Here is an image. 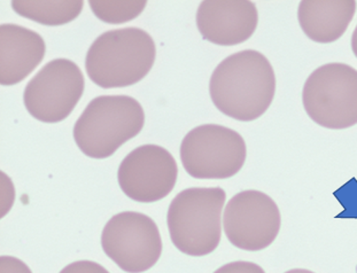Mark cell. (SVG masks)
Segmentation results:
<instances>
[{"mask_svg":"<svg viewBox=\"0 0 357 273\" xmlns=\"http://www.w3.org/2000/svg\"><path fill=\"white\" fill-rule=\"evenodd\" d=\"M356 272H357V267H356Z\"/></svg>","mask_w":357,"mask_h":273,"instance_id":"obj_21","label":"cell"},{"mask_svg":"<svg viewBox=\"0 0 357 273\" xmlns=\"http://www.w3.org/2000/svg\"><path fill=\"white\" fill-rule=\"evenodd\" d=\"M227 193L221 187H193L176 195L167 214L172 244L190 256H206L218 247Z\"/></svg>","mask_w":357,"mask_h":273,"instance_id":"obj_4","label":"cell"},{"mask_svg":"<svg viewBox=\"0 0 357 273\" xmlns=\"http://www.w3.org/2000/svg\"><path fill=\"white\" fill-rule=\"evenodd\" d=\"M45 40L17 24L0 26V83L10 86L24 81L45 56Z\"/></svg>","mask_w":357,"mask_h":273,"instance_id":"obj_12","label":"cell"},{"mask_svg":"<svg viewBox=\"0 0 357 273\" xmlns=\"http://www.w3.org/2000/svg\"><path fill=\"white\" fill-rule=\"evenodd\" d=\"M282 216L276 202L266 193L248 189L234 195L225 209L223 228L234 247L264 251L280 231Z\"/></svg>","mask_w":357,"mask_h":273,"instance_id":"obj_9","label":"cell"},{"mask_svg":"<svg viewBox=\"0 0 357 273\" xmlns=\"http://www.w3.org/2000/svg\"><path fill=\"white\" fill-rule=\"evenodd\" d=\"M259 12L250 0H206L197 12V26L204 39L221 46L239 45L253 36Z\"/></svg>","mask_w":357,"mask_h":273,"instance_id":"obj_11","label":"cell"},{"mask_svg":"<svg viewBox=\"0 0 357 273\" xmlns=\"http://www.w3.org/2000/svg\"><path fill=\"white\" fill-rule=\"evenodd\" d=\"M355 12L354 0H303L299 3L298 20L312 42L330 44L346 33Z\"/></svg>","mask_w":357,"mask_h":273,"instance_id":"obj_13","label":"cell"},{"mask_svg":"<svg viewBox=\"0 0 357 273\" xmlns=\"http://www.w3.org/2000/svg\"><path fill=\"white\" fill-rule=\"evenodd\" d=\"M60 273H109L100 264L92 260H78L69 264Z\"/></svg>","mask_w":357,"mask_h":273,"instance_id":"obj_17","label":"cell"},{"mask_svg":"<svg viewBox=\"0 0 357 273\" xmlns=\"http://www.w3.org/2000/svg\"><path fill=\"white\" fill-rule=\"evenodd\" d=\"M101 246L121 270L143 273L152 269L162 254V239L155 221L147 214L123 212L105 225Z\"/></svg>","mask_w":357,"mask_h":273,"instance_id":"obj_7","label":"cell"},{"mask_svg":"<svg viewBox=\"0 0 357 273\" xmlns=\"http://www.w3.org/2000/svg\"><path fill=\"white\" fill-rule=\"evenodd\" d=\"M178 166L174 156L158 145H143L121 162L117 179L121 189L133 201L152 203L172 193Z\"/></svg>","mask_w":357,"mask_h":273,"instance_id":"obj_10","label":"cell"},{"mask_svg":"<svg viewBox=\"0 0 357 273\" xmlns=\"http://www.w3.org/2000/svg\"><path fill=\"white\" fill-rule=\"evenodd\" d=\"M214 273H266V271L253 262L237 260V262L225 264Z\"/></svg>","mask_w":357,"mask_h":273,"instance_id":"obj_16","label":"cell"},{"mask_svg":"<svg viewBox=\"0 0 357 273\" xmlns=\"http://www.w3.org/2000/svg\"><path fill=\"white\" fill-rule=\"evenodd\" d=\"M351 49H353V53H354V56L357 58V26L354 29L353 36H351Z\"/></svg>","mask_w":357,"mask_h":273,"instance_id":"obj_19","label":"cell"},{"mask_svg":"<svg viewBox=\"0 0 357 273\" xmlns=\"http://www.w3.org/2000/svg\"><path fill=\"white\" fill-rule=\"evenodd\" d=\"M145 113L129 95L94 98L76 120L74 139L82 153L107 159L143 130Z\"/></svg>","mask_w":357,"mask_h":273,"instance_id":"obj_3","label":"cell"},{"mask_svg":"<svg viewBox=\"0 0 357 273\" xmlns=\"http://www.w3.org/2000/svg\"><path fill=\"white\" fill-rule=\"evenodd\" d=\"M84 3L81 0L68 1H38L14 0L12 7L20 17L33 20L43 26H63L79 17Z\"/></svg>","mask_w":357,"mask_h":273,"instance_id":"obj_14","label":"cell"},{"mask_svg":"<svg viewBox=\"0 0 357 273\" xmlns=\"http://www.w3.org/2000/svg\"><path fill=\"white\" fill-rule=\"evenodd\" d=\"M209 93L221 113L241 122H252L273 104L276 75L262 53L245 49L227 56L216 67Z\"/></svg>","mask_w":357,"mask_h":273,"instance_id":"obj_1","label":"cell"},{"mask_svg":"<svg viewBox=\"0 0 357 273\" xmlns=\"http://www.w3.org/2000/svg\"><path fill=\"white\" fill-rule=\"evenodd\" d=\"M0 273H33L24 262L13 256L0 257Z\"/></svg>","mask_w":357,"mask_h":273,"instance_id":"obj_18","label":"cell"},{"mask_svg":"<svg viewBox=\"0 0 357 273\" xmlns=\"http://www.w3.org/2000/svg\"><path fill=\"white\" fill-rule=\"evenodd\" d=\"M285 273H315L307 269H293V270L286 271Z\"/></svg>","mask_w":357,"mask_h":273,"instance_id":"obj_20","label":"cell"},{"mask_svg":"<svg viewBox=\"0 0 357 273\" xmlns=\"http://www.w3.org/2000/svg\"><path fill=\"white\" fill-rule=\"evenodd\" d=\"M246 156L241 134L216 124L195 127L181 145L183 166L197 179L231 178L244 166Z\"/></svg>","mask_w":357,"mask_h":273,"instance_id":"obj_6","label":"cell"},{"mask_svg":"<svg viewBox=\"0 0 357 273\" xmlns=\"http://www.w3.org/2000/svg\"><path fill=\"white\" fill-rule=\"evenodd\" d=\"M92 12L98 19L111 24L129 22L139 17L147 1H108V0H92L89 3Z\"/></svg>","mask_w":357,"mask_h":273,"instance_id":"obj_15","label":"cell"},{"mask_svg":"<svg viewBox=\"0 0 357 273\" xmlns=\"http://www.w3.org/2000/svg\"><path fill=\"white\" fill-rule=\"evenodd\" d=\"M302 102L316 124L330 130H344L357 124V70L333 62L309 75L302 90Z\"/></svg>","mask_w":357,"mask_h":273,"instance_id":"obj_5","label":"cell"},{"mask_svg":"<svg viewBox=\"0 0 357 273\" xmlns=\"http://www.w3.org/2000/svg\"><path fill=\"white\" fill-rule=\"evenodd\" d=\"M155 56V42L145 30H111L92 42L85 69L89 78L100 88H127L146 77Z\"/></svg>","mask_w":357,"mask_h":273,"instance_id":"obj_2","label":"cell"},{"mask_svg":"<svg viewBox=\"0 0 357 273\" xmlns=\"http://www.w3.org/2000/svg\"><path fill=\"white\" fill-rule=\"evenodd\" d=\"M84 88V76L75 62L56 58L28 83L23 101L28 113L36 120L59 123L72 114Z\"/></svg>","mask_w":357,"mask_h":273,"instance_id":"obj_8","label":"cell"}]
</instances>
